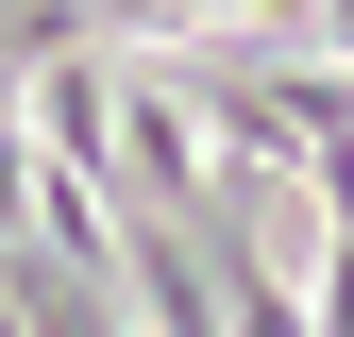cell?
Segmentation results:
<instances>
[{"label": "cell", "mask_w": 354, "mask_h": 337, "mask_svg": "<svg viewBox=\"0 0 354 337\" xmlns=\"http://www.w3.org/2000/svg\"><path fill=\"white\" fill-rule=\"evenodd\" d=\"M17 135H34V168H51V186H118V152H102V68H34V118H17Z\"/></svg>", "instance_id": "1"}]
</instances>
